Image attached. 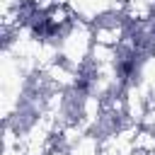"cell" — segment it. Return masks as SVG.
I'll return each instance as SVG.
<instances>
[{"label": "cell", "instance_id": "obj_2", "mask_svg": "<svg viewBox=\"0 0 155 155\" xmlns=\"http://www.w3.org/2000/svg\"><path fill=\"white\" fill-rule=\"evenodd\" d=\"M99 153H102V136L97 131H87L65 150V155H99Z\"/></svg>", "mask_w": 155, "mask_h": 155}, {"label": "cell", "instance_id": "obj_1", "mask_svg": "<svg viewBox=\"0 0 155 155\" xmlns=\"http://www.w3.org/2000/svg\"><path fill=\"white\" fill-rule=\"evenodd\" d=\"M58 53L61 61L75 70H82L90 63L92 48H94V39H92V24L85 19H75L58 39Z\"/></svg>", "mask_w": 155, "mask_h": 155}]
</instances>
